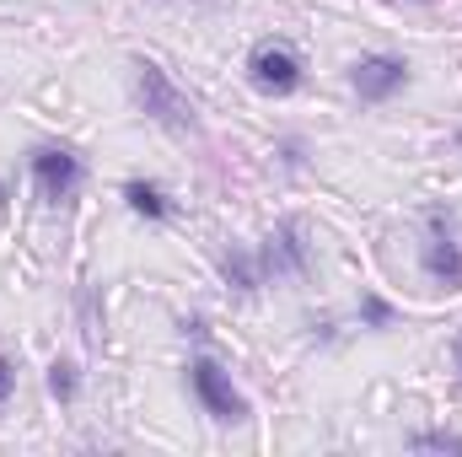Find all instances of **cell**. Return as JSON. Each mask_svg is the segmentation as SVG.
<instances>
[{
	"label": "cell",
	"mask_w": 462,
	"mask_h": 457,
	"mask_svg": "<svg viewBox=\"0 0 462 457\" xmlns=\"http://www.w3.org/2000/svg\"><path fill=\"white\" fill-rule=\"evenodd\" d=\"M189 387H194V398L205 404L210 420H226V425L247 420V398L231 387V377L210 360V355H194V360H189Z\"/></svg>",
	"instance_id": "cell-3"
},
{
	"label": "cell",
	"mask_w": 462,
	"mask_h": 457,
	"mask_svg": "<svg viewBox=\"0 0 462 457\" xmlns=\"http://www.w3.org/2000/svg\"><path fill=\"white\" fill-rule=\"evenodd\" d=\"M221 269H226V285H231V291H242V296H253V291L263 285V275H258V258H253L247 247H231L226 258H221Z\"/></svg>",
	"instance_id": "cell-9"
},
{
	"label": "cell",
	"mask_w": 462,
	"mask_h": 457,
	"mask_svg": "<svg viewBox=\"0 0 462 457\" xmlns=\"http://www.w3.org/2000/svg\"><path fill=\"white\" fill-rule=\"evenodd\" d=\"M134 103H140V114L151 118V124H162L172 135H194V103L151 60H134Z\"/></svg>",
	"instance_id": "cell-1"
},
{
	"label": "cell",
	"mask_w": 462,
	"mask_h": 457,
	"mask_svg": "<svg viewBox=\"0 0 462 457\" xmlns=\"http://www.w3.org/2000/svg\"><path fill=\"white\" fill-rule=\"evenodd\" d=\"M452 210H430V242L420 247V269L436 280V285H447V291H462V242L452 237Z\"/></svg>",
	"instance_id": "cell-6"
},
{
	"label": "cell",
	"mask_w": 462,
	"mask_h": 457,
	"mask_svg": "<svg viewBox=\"0 0 462 457\" xmlns=\"http://www.w3.org/2000/svg\"><path fill=\"white\" fill-rule=\"evenodd\" d=\"M253 258H258L263 285H269V280H301V275H307V264H312V247H307L301 221H280V227L263 237V247H258Z\"/></svg>",
	"instance_id": "cell-2"
},
{
	"label": "cell",
	"mask_w": 462,
	"mask_h": 457,
	"mask_svg": "<svg viewBox=\"0 0 462 457\" xmlns=\"http://www.w3.org/2000/svg\"><path fill=\"white\" fill-rule=\"evenodd\" d=\"M49 393H54L60 404H76V393H81V371H76L70 360H54V366H49Z\"/></svg>",
	"instance_id": "cell-10"
},
{
	"label": "cell",
	"mask_w": 462,
	"mask_h": 457,
	"mask_svg": "<svg viewBox=\"0 0 462 457\" xmlns=\"http://www.w3.org/2000/svg\"><path fill=\"white\" fill-rule=\"evenodd\" d=\"M247 81H253L258 92H269V98H291V92L307 81V65H301V54L285 49V43H258V49L247 54Z\"/></svg>",
	"instance_id": "cell-4"
},
{
	"label": "cell",
	"mask_w": 462,
	"mask_h": 457,
	"mask_svg": "<svg viewBox=\"0 0 462 457\" xmlns=\"http://www.w3.org/2000/svg\"><path fill=\"white\" fill-rule=\"evenodd\" d=\"M457 145H462V135H457Z\"/></svg>",
	"instance_id": "cell-16"
},
{
	"label": "cell",
	"mask_w": 462,
	"mask_h": 457,
	"mask_svg": "<svg viewBox=\"0 0 462 457\" xmlns=\"http://www.w3.org/2000/svg\"><path fill=\"white\" fill-rule=\"evenodd\" d=\"M124 205H129L134 216H145V221H167V216H172L167 194H162L156 183H145V178H129V183H124Z\"/></svg>",
	"instance_id": "cell-8"
},
{
	"label": "cell",
	"mask_w": 462,
	"mask_h": 457,
	"mask_svg": "<svg viewBox=\"0 0 462 457\" xmlns=\"http://www.w3.org/2000/svg\"><path fill=\"white\" fill-rule=\"evenodd\" d=\"M5 200H11V189H5V178H0V205H5Z\"/></svg>",
	"instance_id": "cell-14"
},
{
	"label": "cell",
	"mask_w": 462,
	"mask_h": 457,
	"mask_svg": "<svg viewBox=\"0 0 462 457\" xmlns=\"http://www.w3.org/2000/svg\"><path fill=\"white\" fill-rule=\"evenodd\" d=\"M409 447L414 452H462V436L457 431H414Z\"/></svg>",
	"instance_id": "cell-11"
},
{
	"label": "cell",
	"mask_w": 462,
	"mask_h": 457,
	"mask_svg": "<svg viewBox=\"0 0 462 457\" xmlns=\"http://www.w3.org/2000/svg\"><path fill=\"white\" fill-rule=\"evenodd\" d=\"M457 377H462V334H457Z\"/></svg>",
	"instance_id": "cell-15"
},
{
	"label": "cell",
	"mask_w": 462,
	"mask_h": 457,
	"mask_svg": "<svg viewBox=\"0 0 462 457\" xmlns=\"http://www.w3.org/2000/svg\"><path fill=\"white\" fill-rule=\"evenodd\" d=\"M11 393H16V360H11V355H0V404H5Z\"/></svg>",
	"instance_id": "cell-13"
},
{
	"label": "cell",
	"mask_w": 462,
	"mask_h": 457,
	"mask_svg": "<svg viewBox=\"0 0 462 457\" xmlns=\"http://www.w3.org/2000/svg\"><path fill=\"white\" fill-rule=\"evenodd\" d=\"M349 87H355V98L360 103H393L403 87H409V60L403 54H360L355 65H349Z\"/></svg>",
	"instance_id": "cell-5"
},
{
	"label": "cell",
	"mask_w": 462,
	"mask_h": 457,
	"mask_svg": "<svg viewBox=\"0 0 462 457\" xmlns=\"http://www.w3.org/2000/svg\"><path fill=\"white\" fill-rule=\"evenodd\" d=\"M360 323H365V329H393V307H387L382 296H365V302H360Z\"/></svg>",
	"instance_id": "cell-12"
},
{
	"label": "cell",
	"mask_w": 462,
	"mask_h": 457,
	"mask_svg": "<svg viewBox=\"0 0 462 457\" xmlns=\"http://www.w3.org/2000/svg\"><path fill=\"white\" fill-rule=\"evenodd\" d=\"M27 167H32V183H38V194L43 200H70L76 189H81V178H87V167H81V156L70 151V145H38L32 156H27Z\"/></svg>",
	"instance_id": "cell-7"
}]
</instances>
